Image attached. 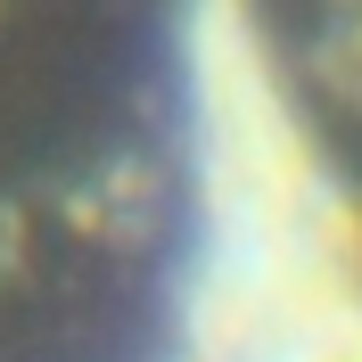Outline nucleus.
<instances>
[{
    "label": "nucleus",
    "instance_id": "obj_1",
    "mask_svg": "<svg viewBox=\"0 0 362 362\" xmlns=\"http://www.w3.org/2000/svg\"><path fill=\"white\" fill-rule=\"evenodd\" d=\"M0 362H362V181L272 0H0Z\"/></svg>",
    "mask_w": 362,
    "mask_h": 362
},
{
    "label": "nucleus",
    "instance_id": "obj_2",
    "mask_svg": "<svg viewBox=\"0 0 362 362\" xmlns=\"http://www.w3.org/2000/svg\"><path fill=\"white\" fill-rule=\"evenodd\" d=\"M296 66L338 124L362 132V0H296Z\"/></svg>",
    "mask_w": 362,
    "mask_h": 362
}]
</instances>
